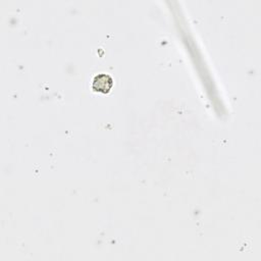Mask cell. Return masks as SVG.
<instances>
[{"instance_id": "obj_1", "label": "cell", "mask_w": 261, "mask_h": 261, "mask_svg": "<svg viewBox=\"0 0 261 261\" xmlns=\"http://www.w3.org/2000/svg\"><path fill=\"white\" fill-rule=\"evenodd\" d=\"M113 86L112 77L107 73H99L97 74L92 83V89L96 92L100 93H108Z\"/></svg>"}]
</instances>
